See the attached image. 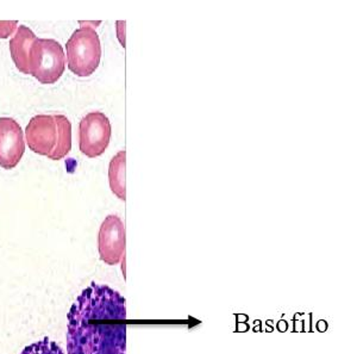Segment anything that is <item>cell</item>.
<instances>
[{
    "label": "cell",
    "instance_id": "cell-1",
    "mask_svg": "<svg viewBox=\"0 0 357 354\" xmlns=\"http://www.w3.org/2000/svg\"><path fill=\"white\" fill-rule=\"evenodd\" d=\"M67 320L68 354H126V298L110 286L89 285Z\"/></svg>",
    "mask_w": 357,
    "mask_h": 354
},
{
    "label": "cell",
    "instance_id": "cell-2",
    "mask_svg": "<svg viewBox=\"0 0 357 354\" xmlns=\"http://www.w3.org/2000/svg\"><path fill=\"white\" fill-rule=\"evenodd\" d=\"M77 29L66 43L67 64L70 72L77 77L86 78L93 74L100 65L102 45L98 35V22H79Z\"/></svg>",
    "mask_w": 357,
    "mask_h": 354
},
{
    "label": "cell",
    "instance_id": "cell-3",
    "mask_svg": "<svg viewBox=\"0 0 357 354\" xmlns=\"http://www.w3.org/2000/svg\"><path fill=\"white\" fill-rule=\"evenodd\" d=\"M66 57L62 45L53 38H37L29 57V71L41 84L56 82L65 72Z\"/></svg>",
    "mask_w": 357,
    "mask_h": 354
},
{
    "label": "cell",
    "instance_id": "cell-4",
    "mask_svg": "<svg viewBox=\"0 0 357 354\" xmlns=\"http://www.w3.org/2000/svg\"><path fill=\"white\" fill-rule=\"evenodd\" d=\"M111 123L99 111L89 112L79 123V148L89 158L104 154L111 140Z\"/></svg>",
    "mask_w": 357,
    "mask_h": 354
},
{
    "label": "cell",
    "instance_id": "cell-5",
    "mask_svg": "<svg viewBox=\"0 0 357 354\" xmlns=\"http://www.w3.org/2000/svg\"><path fill=\"white\" fill-rule=\"evenodd\" d=\"M98 249L105 264L116 265L122 260L126 251V230L119 216L109 215L102 221L98 234Z\"/></svg>",
    "mask_w": 357,
    "mask_h": 354
},
{
    "label": "cell",
    "instance_id": "cell-6",
    "mask_svg": "<svg viewBox=\"0 0 357 354\" xmlns=\"http://www.w3.org/2000/svg\"><path fill=\"white\" fill-rule=\"evenodd\" d=\"M29 148L38 155L49 158L57 143V126L54 115H36L25 129Z\"/></svg>",
    "mask_w": 357,
    "mask_h": 354
},
{
    "label": "cell",
    "instance_id": "cell-7",
    "mask_svg": "<svg viewBox=\"0 0 357 354\" xmlns=\"http://www.w3.org/2000/svg\"><path fill=\"white\" fill-rule=\"evenodd\" d=\"M24 153V134L20 123L11 117H0V167L13 170Z\"/></svg>",
    "mask_w": 357,
    "mask_h": 354
},
{
    "label": "cell",
    "instance_id": "cell-8",
    "mask_svg": "<svg viewBox=\"0 0 357 354\" xmlns=\"http://www.w3.org/2000/svg\"><path fill=\"white\" fill-rule=\"evenodd\" d=\"M36 40V35L26 25H20L17 28L15 35L10 40L11 57H13V62H15L17 68L22 73L30 74L29 57H30L33 42Z\"/></svg>",
    "mask_w": 357,
    "mask_h": 354
},
{
    "label": "cell",
    "instance_id": "cell-9",
    "mask_svg": "<svg viewBox=\"0 0 357 354\" xmlns=\"http://www.w3.org/2000/svg\"><path fill=\"white\" fill-rule=\"evenodd\" d=\"M57 126V143L50 160H61L69 154L72 149V123L65 115H54Z\"/></svg>",
    "mask_w": 357,
    "mask_h": 354
},
{
    "label": "cell",
    "instance_id": "cell-10",
    "mask_svg": "<svg viewBox=\"0 0 357 354\" xmlns=\"http://www.w3.org/2000/svg\"><path fill=\"white\" fill-rule=\"evenodd\" d=\"M109 183L114 195L126 200V151L114 155L109 165Z\"/></svg>",
    "mask_w": 357,
    "mask_h": 354
},
{
    "label": "cell",
    "instance_id": "cell-11",
    "mask_svg": "<svg viewBox=\"0 0 357 354\" xmlns=\"http://www.w3.org/2000/svg\"><path fill=\"white\" fill-rule=\"evenodd\" d=\"M21 354H65V352L56 342L52 341L49 338H43L40 341L28 345Z\"/></svg>",
    "mask_w": 357,
    "mask_h": 354
},
{
    "label": "cell",
    "instance_id": "cell-12",
    "mask_svg": "<svg viewBox=\"0 0 357 354\" xmlns=\"http://www.w3.org/2000/svg\"><path fill=\"white\" fill-rule=\"evenodd\" d=\"M18 28L17 21H0V38H8L13 33H16Z\"/></svg>",
    "mask_w": 357,
    "mask_h": 354
}]
</instances>
